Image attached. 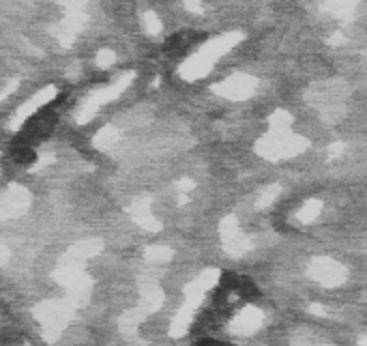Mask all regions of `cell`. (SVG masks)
<instances>
[{
	"mask_svg": "<svg viewBox=\"0 0 367 346\" xmlns=\"http://www.w3.org/2000/svg\"><path fill=\"white\" fill-rule=\"evenodd\" d=\"M36 157L34 149L30 147V144H15V149H13V159L17 163H22V166H28V163H32Z\"/></svg>",
	"mask_w": 367,
	"mask_h": 346,
	"instance_id": "1",
	"label": "cell"
}]
</instances>
